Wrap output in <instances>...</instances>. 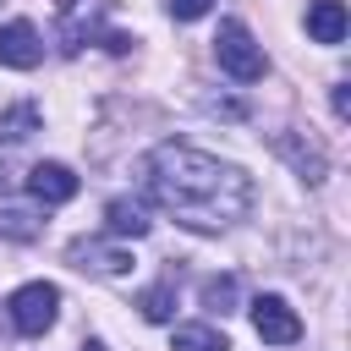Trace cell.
I'll list each match as a JSON object with an SVG mask.
<instances>
[{
    "label": "cell",
    "instance_id": "1",
    "mask_svg": "<svg viewBox=\"0 0 351 351\" xmlns=\"http://www.w3.org/2000/svg\"><path fill=\"white\" fill-rule=\"evenodd\" d=\"M137 181L165 214H176L192 230H225L252 208L247 170H236V165H225L203 148H186V143L148 148L137 159Z\"/></svg>",
    "mask_w": 351,
    "mask_h": 351
},
{
    "label": "cell",
    "instance_id": "2",
    "mask_svg": "<svg viewBox=\"0 0 351 351\" xmlns=\"http://www.w3.org/2000/svg\"><path fill=\"white\" fill-rule=\"evenodd\" d=\"M214 60H219V71H230L236 82H258L263 77V49H258V38L247 33V22H219V33H214Z\"/></svg>",
    "mask_w": 351,
    "mask_h": 351
},
{
    "label": "cell",
    "instance_id": "3",
    "mask_svg": "<svg viewBox=\"0 0 351 351\" xmlns=\"http://www.w3.org/2000/svg\"><path fill=\"white\" fill-rule=\"evenodd\" d=\"M5 313H11V324H16L22 335H44V329L55 324V313H60V291H55L49 280H33V285L11 291Z\"/></svg>",
    "mask_w": 351,
    "mask_h": 351
},
{
    "label": "cell",
    "instance_id": "4",
    "mask_svg": "<svg viewBox=\"0 0 351 351\" xmlns=\"http://www.w3.org/2000/svg\"><path fill=\"white\" fill-rule=\"evenodd\" d=\"M252 329L269 346H296L302 340V318L285 307V296H258L252 302Z\"/></svg>",
    "mask_w": 351,
    "mask_h": 351
},
{
    "label": "cell",
    "instance_id": "5",
    "mask_svg": "<svg viewBox=\"0 0 351 351\" xmlns=\"http://www.w3.org/2000/svg\"><path fill=\"white\" fill-rule=\"evenodd\" d=\"M44 60V38H38V27L33 22H5L0 27V66H11V71H33Z\"/></svg>",
    "mask_w": 351,
    "mask_h": 351
},
{
    "label": "cell",
    "instance_id": "6",
    "mask_svg": "<svg viewBox=\"0 0 351 351\" xmlns=\"http://www.w3.org/2000/svg\"><path fill=\"white\" fill-rule=\"evenodd\" d=\"M77 186H82V181H77L71 165H60V159H44V165L27 170V192H33L38 203H71Z\"/></svg>",
    "mask_w": 351,
    "mask_h": 351
},
{
    "label": "cell",
    "instance_id": "7",
    "mask_svg": "<svg viewBox=\"0 0 351 351\" xmlns=\"http://www.w3.org/2000/svg\"><path fill=\"white\" fill-rule=\"evenodd\" d=\"M71 263L77 269H93V274H126L132 269V252H121V247H104V241H71Z\"/></svg>",
    "mask_w": 351,
    "mask_h": 351
},
{
    "label": "cell",
    "instance_id": "8",
    "mask_svg": "<svg viewBox=\"0 0 351 351\" xmlns=\"http://www.w3.org/2000/svg\"><path fill=\"white\" fill-rule=\"evenodd\" d=\"M104 230H110V236H132V241H137V236H148V230H154V219H148V208H143V203H132V197H110V203H104Z\"/></svg>",
    "mask_w": 351,
    "mask_h": 351
},
{
    "label": "cell",
    "instance_id": "9",
    "mask_svg": "<svg viewBox=\"0 0 351 351\" xmlns=\"http://www.w3.org/2000/svg\"><path fill=\"white\" fill-rule=\"evenodd\" d=\"M346 0H313L307 5V33L318 38V44H340L346 38Z\"/></svg>",
    "mask_w": 351,
    "mask_h": 351
},
{
    "label": "cell",
    "instance_id": "10",
    "mask_svg": "<svg viewBox=\"0 0 351 351\" xmlns=\"http://www.w3.org/2000/svg\"><path fill=\"white\" fill-rule=\"evenodd\" d=\"M137 307H143V318H148V324H165V318L176 313V274H165L159 285H148V291L137 296Z\"/></svg>",
    "mask_w": 351,
    "mask_h": 351
},
{
    "label": "cell",
    "instance_id": "11",
    "mask_svg": "<svg viewBox=\"0 0 351 351\" xmlns=\"http://www.w3.org/2000/svg\"><path fill=\"white\" fill-rule=\"evenodd\" d=\"M176 351H230V340L214 324H181L176 329Z\"/></svg>",
    "mask_w": 351,
    "mask_h": 351
},
{
    "label": "cell",
    "instance_id": "12",
    "mask_svg": "<svg viewBox=\"0 0 351 351\" xmlns=\"http://www.w3.org/2000/svg\"><path fill=\"white\" fill-rule=\"evenodd\" d=\"M27 132H38V104H11L0 115V143H22Z\"/></svg>",
    "mask_w": 351,
    "mask_h": 351
},
{
    "label": "cell",
    "instance_id": "13",
    "mask_svg": "<svg viewBox=\"0 0 351 351\" xmlns=\"http://www.w3.org/2000/svg\"><path fill=\"white\" fill-rule=\"evenodd\" d=\"M274 148H280L307 181H324V154H318V148H302V143H291V137H274Z\"/></svg>",
    "mask_w": 351,
    "mask_h": 351
},
{
    "label": "cell",
    "instance_id": "14",
    "mask_svg": "<svg viewBox=\"0 0 351 351\" xmlns=\"http://www.w3.org/2000/svg\"><path fill=\"white\" fill-rule=\"evenodd\" d=\"M197 296H203L208 313H230V307H236V280H230V274H214V280H203Z\"/></svg>",
    "mask_w": 351,
    "mask_h": 351
},
{
    "label": "cell",
    "instance_id": "15",
    "mask_svg": "<svg viewBox=\"0 0 351 351\" xmlns=\"http://www.w3.org/2000/svg\"><path fill=\"white\" fill-rule=\"evenodd\" d=\"M0 230H5V236H16V241H33V236H38V219H33V214H22V208H5V214H0Z\"/></svg>",
    "mask_w": 351,
    "mask_h": 351
},
{
    "label": "cell",
    "instance_id": "16",
    "mask_svg": "<svg viewBox=\"0 0 351 351\" xmlns=\"http://www.w3.org/2000/svg\"><path fill=\"white\" fill-rule=\"evenodd\" d=\"M165 5H170V16H176V22H197V16H208V5H214V0H165Z\"/></svg>",
    "mask_w": 351,
    "mask_h": 351
},
{
    "label": "cell",
    "instance_id": "17",
    "mask_svg": "<svg viewBox=\"0 0 351 351\" xmlns=\"http://www.w3.org/2000/svg\"><path fill=\"white\" fill-rule=\"evenodd\" d=\"M335 115H340V121L351 115V93H346V88H335Z\"/></svg>",
    "mask_w": 351,
    "mask_h": 351
},
{
    "label": "cell",
    "instance_id": "18",
    "mask_svg": "<svg viewBox=\"0 0 351 351\" xmlns=\"http://www.w3.org/2000/svg\"><path fill=\"white\" fill-rule=\"evenodd\" d=\"M82 351H104V346H99V340H88V346H82Z\"/></svg>",
    "mask_w": 351,
    "mask_h": 351
}]
</instances>
